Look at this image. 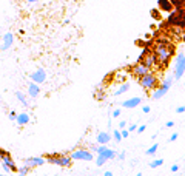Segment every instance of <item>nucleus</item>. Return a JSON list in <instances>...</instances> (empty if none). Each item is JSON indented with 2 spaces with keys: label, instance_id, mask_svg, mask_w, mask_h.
Returning a JSON list of instances; mask_svg holds the SVG:
<instances>
[{
  "label": "nucleus",
  "instance_id": "nucleus-1",
  "mask_svg": "<svg viewBox=\"0 0 185 176\" xmlns=\"http://www.w3.org/2000/svg\"><path fill=\"white\" fill-rule=\"evenodd\" d=\"M153 53L156 56L157 65L165 66V65H168L171 57L174 56V45L168 39H157L154 43V48H153Z\"/></svg>",
  "mask_w": 185,
  "mask_h": 176
},
{
  "label": "nucleus",
  "instance_id": "nucleus-2",
  "mask_svg": "<svg viewBox=\"0 0 185 176\" xmlns=\"http://www.w3.org/2000/svg\"><path fill=\"white\" fill-rule=\"evenodd\" d=\"M139 80V85L145 90V91H154L157 87H159V79L154 73H148L142 77L137 79Z\"/></svg>",
  "mask_w": 185,
  "mask_h": 176
},
{
  "label": "nucleus",
  "instance_id": "nucleus-3",
  "mask_svg": "<svg viewBox=\"0 0 185 176\" xmlns=\"http://www.w3.org/2000/svg\"><path fill=\"white\" fill-rule=\"evenodd\" d=\"M45 159L49 164H54V165H59L63 168H70L73 164V159L70 158V155H48V156H45Z\"/></svg>",
  "mask_w": 185,
  "mask_h": 176
},
{
  "label": "nucleus",
  "instance_id": "nucleus-4",
  "mask_svg": "<svg viewBox=\"0 0 185 176\" xmlns=\"http://www.w3.org/2000/svg\"><path fill=\"white\" fill-rule=\"evenodd\" d=\"M70 158L73 161H92L94 158H92V153L89 150H85V148H77V150H74Z\"/></svg>",
  "mask_w": 185,
  "mask_h": 176
},
{
  "label": "nucleus",
  "instance_id": "nucleus-5",
  "mask_svg": "<svg viewBox=\"0 0 185 176\" xmlns=\"http://www.w3.org/2000/svg\"><path fill=\"white\" fill-rule=\"evenodd\" d=\"M185 73V54H177L176 57V66H174V79H182Z\"/></svg>",
  "mask_w": 185,
  "mask_h": 176
},
{
  "label": "nucleus",
  "instance_id": "nucleus-6",
  "mask_svg": "<svg viewBox=\"0 0 185 176\" xmlns=\"http://www.w3.org/2000/svg\"><path fill=\"white\" fill-rule=\"evenodd\" d=\"M2 159V165H3V170L6 171V173H17V165H16V162L12 161V158H11V155L9 153H6L5 156H2L0 158Z\"/></svg>",
  "mask_w": 185,
  "mask_h": 176
},
{
  "label": "nucleus",
  "instance_id": "nucleus-7",
  "mask_svg": "<svg viewBox=\"0 0 185 176\" xmlns=\"http://www.w3.org/2000/svg\"><path fill=\"white\" fill-rule=\"evenodd\" d=\"M148 73H151V70L147 68L145 65H142L140 62H137V63H134L133 66H131V74H133L134 77H137V79L145 76V74H148Z\"/></svg>",
  "mask_w": 185,
  "mask_h": 176
},
{
  "label": "nucleus",
  "instance_id": "nucleus-8",
  "mask_svg": "<svg viewBox=\"0 0 185 176\" xmlns=\"http://www.w3.org/2000/svg\"><path fill=\"white\" fill-rule=\"evenodd\" d=\"M46 162V159L43 156H31V158H26L25 159V165H28L31 168H36V167H40Z\"/></svg>",
  "mask_w": 185,
  "mask_h": 176
},
{
  "label": "nucleus",
  "instance_id": "nucleus-9",
  "mask_svg": "<svg viewBox=\"0 0 185 176\" xmlns=\"http://www.w3.org/2000/svg\"><path fill=\"white\" fill-rule=\"evenodd\" d=\"M31 80H33L34 84H37V85L43 84L45 80H46V73H45V70H43V68H39V70H36L34 73H31Z\"/></svg>",
  "mask_w": 185,
  "mask_h": 176
},
{
  "label": "nucleus",
  "instance_id": "nucleus-10",
  "mask_svg": "<svg viewBox=\"0 0 185 176\" xmlns=\"http://www.w3.org/2000/svg\"><path fill=\"white\" fill-rule=\"evenodd\" d=\"M96 153H97V155H100V156H105L107 159H113V158H116V152H114V150H111V148H108L107 145H100V147H97Z\"/></svg>",
  "mask_w": 185,
  "mask_h": 176
},
{
  "label": "nucleus",
  "instance_id": "nucleus-11",
  "mask_svg": "<svg viewBox=\"0 0 185 176\" xmlns=\"http://www.w3.org/2000/svg\"><path fill=\"white\" fill-rule=\"evenodd\" d=\"M157 9L161 12H171L174 8H173L170 0H157Z\"/></svg>",
  "mask_w": 185,
  "mask_h": 176
},
{
  "label": "nucleus",
  "instance_id": "nucleus-12",
  "mask_svg": "<svg viewBox=\"0 0 185 176\" xmlns=\"http://www.w3.org/2000/svg\"><path fill=\"white\" fill-rule=\"evenodd\" d=\"M168 87H165V85H161V87H157L154 91H153V94H151V98L154 99V101H157V99H162L165 94L168 93Z\"/></svg>",
  "mask_w": 185,
  "mask_h": 176
},
{
  "label": "nucleus",
  "instance_id": "nucleus-13",
  "mask_svg": "<svg viewBox=\"0 0 185 176\" xmlns=\"http://www.w3.org/2000/svg\"><path fill=\"white\" fill-rule=\"evenodd\" d=\"M140 102H142V98H139V96L130 98V99H127V101L122 102V107H124V108H136Z\"/></svg>",
  "mask_w": 185,
  "mask_h": 176
},
{
  "label": "nucleus",
  "instance_id": "nucleus-14",
  "mask_svg": "<svg viewBox=\"0 0 185 176\" xmlns=\"http://www.w3.org/2000/svg\"><path fill=\"white\" fill-rule=\"evenodd\" d=\"M12 42H14V36H12V33H6V34L3 36L2 51H5V50H9V48H11V45H12Z\"/></svg>",
  "mask_w": 185,
  "mask_h": 176
},
{
  "label": "nucleus",
  "instance_id": "nucleus-15",
  "mask_svg": "<svg viewBox=\"0 0 185 176\" xmlns=\"http://www.w3.org/2000/svg\"><path fill=\"white\" fill-rule=\"evenodd\" d=\"M110 141H111V134L110 133H107V131H99L97 133V142L100 145H107Z\"/></svg>",
  "mask_w": 185,
  "mask_h": 176
},
{
  "label": "nucleus",
  "instance_id": "nucleus-16",
  "mask_svg": "<svg viewBox=\"0 0 185 176\" xmlns=\"http://www.w3.org/2000/svg\"><path fill=\"white\" fill-rule=\"evenodd\" d=\"M31 120V117H30V114L28 113H19L17 114V117H16V122L19 124V127H23V125H26Z\"/></svg>",
  "mask_w": 185,
  "mask_h": 176
},
{
  "label": "nucleus",
  "instance_id": "nucleus-17",
  "mask_svg": "<svg viewBox=\"0 0 185 176\" xmlns=\"http://www.w3.org/2000/svg\"><path fill=\"white\" fill-rule=\"evenodd\" d=\"M28 94H30V98H37L39 94H40V87H39L37 84H30L28 87Z\"/></svg>",
  "mask_w": 185,
  "mask_h": 176
},
{
  "label": "nucleus",
  "instance_id": "nucleus-18",
  "mask_svg": "<svg viewBox=\"0 0 185 176\" xmlns=\"http://www.w3.org/2000/svg\"><path fill=\"white\" fill-rule=\"evenodd\" d=\"M130 87H131V85H130L128 82H125V84H122L121 87H119V88H117V90L114 91V96H121V94H124V93H127V91L130 90Z\"/></svg>",
  "mask_w": 185,
  "mask_h": 176
},
{
  "label": "nucleus",
  "instance_id": "nucleus-19",
  "mask_svg": "<svg viewBox=\"0 0 185 176\" xmlns=\"http://www.w3.org/2000/svg\"><path fill=\"white\" fill-rule=\"evenodd\" d=\"M174 9H183L185 8V0H170Z\"/></svg>",
  "mask_w": 185,
  "mask_h": 176
},
{
  "label": "nucleus",
  "instance_id": "nucleus-20",
  "mask_svg": "<svg viewBox=\"0 0 185 176\" xmlns=\"http://www.w3.org/2000/svg\"><path fill=\"white\" fill-rule=\"evenodd\" d=\"M31 170H33L31 167H28V165H23V167H20V168L17 170V174H19V176H26V174H28Z\"/></svg>",
  "mask_w": 185,
  "mask_h": 176
},
{
  "label": "nucleus",
  "instance_id": "nucleus-21",
  "mask_svg": "<svg viewBox=\"0 0 185 176\" xmlns=\"http://www.w3.org/2000/svg\"><path fill=\"white\" fill-rule=\"evenodd\" d=\"M150 14H151V17H153L156 22H161V20H162V16H161V11H159V9H151Z\"/></svg>",
  "mask_w": 185,
  "mask_h": 176
},
{
  "label": "nucleus",
  "instance_id": "nucleus-22",
  "mask_svg": "<svg viewBox=\"0 0 185 176\" xmlns=\"http://www.w3.org/2000/svg\"><path fill=\"white\" fill-rule=\"evenodd\" d=\"M16 96H17V99L22 102V105H23V107H28V101H26V98H25V94H23V93L17 91V93H16Z\"/></svg>",
  "mask_w": 185,
  "mask_h": 176
},
{
  "label": "nucleus",
  "instance_id": "nucleus-23",
  "mask_svg": "<svg viewBox=\"0 0 185 176\" xmlns=\"http://www.w3.org/2000/svg\"><path fill=\"white\" fill-rule=\"evenodd\" d=\"M108 159L105 158V156H100V155H97V158H96V165L97 167H102V165H105V162H107Z\"/></svg>",
  "mask_w": 185,
  "mask_h": 176
},
{
  "label": "nucleus",
  "instance_id": "nucleus-24",
  "mask_svg": "<svg viewBox=\"0 0 185 176\" xmlns=\"http://www.w3.org/2000/svg\"><path fill=\"white\" fill-rule=\"evenodd\" d=\"M162 164H164V159H154V161L150 162V167L151 168H157V167H161Z\"/></svg>",
  "mask_w": 185,
  "mask_h": 176
},
{
  "label": "nucleus",
  "instance_id": "nucleus-25",
  "mask_svg": "<svg viewBox=\"0 0 185 176\" xmlns=\"http://www.w3.org/2000/svg\"><path fill=\"white\" fill-rule=\"evenodd\" d=\"M157 148H159V145L154 144V145H151V147H150V148H148V150L145 152V153H147L148 156H154V155H156V152H157Z\"/></svg>",
  "mask_w": 185,
  "mask_h": 176
},
{
  "label": "nucleus",
  "instance_id": "nucleus-26",
  "mask_svg": "<svg viewBox=\"0 0 185 176\" xmlns=\"http://www.w3.org/2000/svg\"><path fill=\"white\" fill-rule=\"evenodd\" d=\"M113 138H114V141L121 142V141H122V134H121V131H119V130H114V133H113Z\"/></svg>",
  "mask_w": 185,
  "mask_h": 176
},
{
  "label": "nucleus",
  "instance_id": "nucleus-27",
  "mask_svg": "<svg viewBox=\"0 0 185 176\" xmlns=\"http://www.w3.org/2000/svg\"><path fill=\"white\" fill-rule=\"evenodd\" d=\"M121 113H122V111H121V108H116V110L111 113V117H119V116H121Z\"/></svg>",
  "mask_w": 185,
  "mask_h": 176
},
{
  "label": "nucleus",
  "instance_id": "nucleus-28",
  "mask_svg": "<svg viewBox=\"0 0 185 176\" xmlns=\"http://www.w3.org/2000/svg\"><path fill=\"white\" fill-rule=\"evenodd\" d=\"M8 117H9V120H16V117H17V113H16V111H11V113L8 114Z\"/></svg>",
  "mask_w": 185,
  "mask_h": 176
},
{
  "label": "nucleus",
  "instance_id": "nucleus-29",
  "mask_svg": "<svg viewBox=\"0 0 185 176\" xmlns=\"http://www.w3.org/2000/svg\"><path fill=\"white\" fill-rule=\"evenodd\" d=\"M171 171H173V173H177V171H179V165H177V164H173V165H171Z\"/></svg>",
  "mask_w": 185,
  "mask_h": 176
},
{
  "label": "nucleus",
  "instance_id": "nucleus-30",
  "mask_svg": "<svg viewBox=\"0 0 185 176\" xmlns=\"http://www.w3.org/2000/svg\"><path fill=\"white\" fill-rule=\"evenodd\" d=\"M176 113H177V114H179V113H185V107H183V105H182V107H177V108H176Z\"/></svg>",
  "mask_w": 185,
  "mask_h": 176
},
{
  "label": "nucleus",
  "instance_id": "nucleus-31",
  "mask_svg": "<svg viewBox=\"0 0 185 176\" xmlns=\"http://www.w3.org/2000/svg\"><path fill=\"white\" fill-rule=\"evenodd\" d=\"M121 134H122V139H124V138H128L130 131H128V130H122V131H121Z\"/></svg>",
  "mask_w": 185,
  "mask_h": 176
},
{
  "label": "nucleus",
  "instance_id": "nucleus-32",
  "mask_svg": "<svg viewBox=\"0 0 185 176\" xmlns=\"http://www.w3.org/2000/svg\"><path fill=\"white\" fill-rule=\"evenodd\" d=\"M142 111H143V113H150V111H151V107H148V105H145V107L142 108Z\"/></svg>",
  "mask_w": 185,
  "mask_h": 176
},
{
  "label": "nucleus",
  "instance_id": "nucleus-33",
  "mask_svg": "<svg viewBox=\"0 0 185 176\" xmlns=\"http://www.w3.org/2000/svg\"><path fill=\"white\" fill-rule=\"evenodd\" d=\"M176 139H177V133H173V134L170 136V141H171V142H174Z\"/></svg>",
  "mask_w": 185,
  "mask_h": 176
},
{
  "label": "nucleus",
  "instance_id": "nucleus-34",
  "mask_svg": "<svg viewBox=\"0 0 185 176\" xmlns=\"http://www.w3.org/2000/svg\"><path fill=\"white\" fill-rule=\"evenodd\" d=\"M136 130H137V125H136V124H131V125H130V130H128V131H136Z\"/></svg>",
  "mask_w": 185,
  "mask_h": 176
},
{
  "label": "nucleus",
  "instance_id": "nucleus-35",
  "mask_svg": "<svg viewBox=\"0 0 185 176\" xmlns=\"http://www.w3.org/2000/svg\"><path fill=\"white\" fill-rule=\"evenodd\" d=\"M145 128H147V127H145V125L142 124V125H139V127H137V131H139V133H142V131H145Z\"/></svg>",
  "mask_w": 185,
  "mask_h": 176
},
{
  "label": "nucleus",
  "instance_id": "nucleus-36",
  "mask_svg": "<svg viewBox=\"0 0 185 176\" xmlns=\"http://www.w3.org/2000/svg\"><path fill=\"white\" fill-rule=\"evenodd\" d=\"M119 127H121V128H125V127H127V122H125V120H121V124H119Z\"/></svg>",
  "mask_w": 185,
  "mask_h": 176
},
{
  "label": "nucleus",
  "instance_id": "nucleus-37",
  "mask_svg": "<svg viewBox=\"0 0 185 176\" xmlns=\"http://www.w3.org/2000/svg\"><path fill=\"white\" fill-rule=\"evenodd\" d=\"M173 125H174V122H173V120H168V122H167V127H168V128H171Z\"/></svg>",
  "mask_w": 185,
  "mask_h": 176
},
{
  "label": "nucleus",
  "instance_id": "nucleus-38",
  "mask_svg": "<svg viewBox=\"0 0 185 176\" xmlns=\"http://www.w3.org/2000/svg\"><path fill=\"white\" fill-rule=\"evenodd\" d=\"M119 159H121V161H124V159H125V152H122L121 155H119Z\"/></svg>",
  "mask_w": 185,
  "mask_h": 176
},
{
  "label": "nucleus",
  "instance_id": "nucleus-39",
  "mask_svg": "<svg viewBox=\"0 0 185 176\" xmlns=\"http://www.w3.org/2000/svg\"><path fill=\"white\" fill-rule=\"evenodd\" d=\"M105 176H114L113 171H105Z\"/></svg>",
  "mask_w": 185,
  "mask_h": 176
},
{
  "label": "nucleus",
  "instance_id": "nucleus-40",
  "mask_svg": "<svg viewBox=\"0 0 185 176\" xmlns=\"http://www.w3.org/2000/svg\"><path fill=\"white\" fill-rule=\"evenodd\" d=\"M26 2H30V3H36L37 0H26Z\"/></svg>",
  "mask_w": 185,
  "mask_h": 176
},
{
  "label": "nucleus",
  "instance_id": "nucleus-41",
  "mask_svg": "<svg viewBox=\"0 0 185 176\" xmlns=\"http://www.w3.org/2000/svg\"><path fill=\"white\" fill-rule=\"evenodd\" d=\"M134 176H142V173H136V174H134Z\"/></svg>",
  "mask_w": 185,
  "mask_h": 176
},
{
  "label": "nucleus",
  "instance_id": "nucleus-42",
  "mask_svg": "<svg viewBox=\"0 0 185 176\" xmlns=\"http://www.w3.org/2000/svg\"><path fill=\"white\" fill-rule=\"evenodd\" d=\"M0 176H5V174H0Z\"/></svg>",
  "mask_w": 185,
  "mask_h": 176
}]
</instances>
